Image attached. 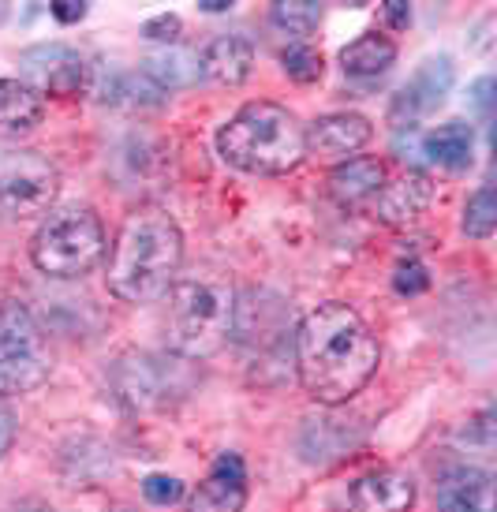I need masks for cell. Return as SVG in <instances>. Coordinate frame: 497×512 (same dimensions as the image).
Segmentation results:
<instances>
[{
	"label": "cell",
	"instance_id": "obj_31",
	"mask_svg": "<svg viewBox=\"0 0 497 512\" xmlns=\"http://www.w3.org/2000/svg\"><path fill=\"white\" fill-rule=\"evenodd\" d=\"M490 90H494V79H490V75H486V79H479V83H475V105H479L483 113H490V98H494Z\"/></svg>",
	"mask_w": 497,
	"mask_h": 512
},
{
	"label": "cell",
	"instance_id": "obj_13",
	"mask_svg": "<svg viewBox=\"0 0 497 512\" xmlns=\"http://www.w3.org/2000/svg\"><path fill=\"white\" fill-rule=\"evenodd\" d=\"M415 501L412 475L397 468H378L359 475L348 490V509L352 512H408Z\"/></svg>",
	"mask_w": 497,
	"mask_h": 512
},
{
	"label": "cell",
	"instance_id": "obj_2",
	"mask_svg": "<svg viewBox=\"0 0 497 512\" xmlns=\"http://www.w3.org/2000/svg\"><path fill=\"white\" fill-rule=\"evenodd\" d=\"M184 266L180 225L157 206H142L120 225L109 255V292L124 303H150L172 288Z\"/></svg>",
	"mask_w": 497,
	"mask_h": 512
},
{
	"label": "cell",
	"instance_id": "obj_5",
	"mask_svg": "<svg viewBox=\"0 0 497 512\" xmlns=\"http://www.w3.org/2000/svg\"><path fill=\"white\" fill-rule=\"evenodd\" d=\"M105 255V228L90 206H60L49 210L42 228L30 240V258L45 277L75 281L86 277Z\"/></svg>",
	"mask_w": 497,
	"mask_h": 512
},
{
	"label": "cell",
	"instance_id": "obj_16",
	"mask_svg": "<svg viewBox=\"0 0 497 512\" xmlns=\"http://www.w3.org/2000/svg\"><path fill=\"white\" fill-rule=\"evenodd\" d=\"M430 202V180L423 172H404L400 180H385L367 210L385 225H408L426 210Z\"/></svg>",
	"mask_w": 497,
	"mask_h": 512
},
{
	"label": "cell",
	"instance_id": "obj_7",
	"mask_svg": "<svg viewBox=\"0 0 497 512\" xmlns=\"http://www.w3.org/2000/svg\"><path fill=\"white\" fill-rule=\"evenodd\" d=\"M195 382V374L180 356H150L131 352L113 367L116 400L128 404L131 412H154L169 408L176 397H184Z\"/></svg>",
	"mask_w": 497,
	"mask_h": 512
},
{
	"label": "cell",
	"instance_id": "obj_29",
	"mask_svg": "<svg viewBox=\"0 0 497 512\" xmlns=\"http://www.w3.org/2000/svg\"><path fill=\"white\" fill-rule=\"evenodd\" d=\"M49 12L57 15L60 23H79V19L86 15V4H79V0H57Z\"/></svg>",
	"mask_w": 497,
	"mask_h": 512
},
{
	"label": "cell",
	"instance_id": "obj_24",
	"mask_svg": "<svg viewBox=\"0 0 497 512\" xmlns=\"http://www.w3.org/2000/svg\"><path fill=\"white\" fill-rule=\"evenodd\" d=\"M281 68L296 83H314V79H322V53H314L311 45H288L281 53Z\"/></svg>",
	"mask_w": 497,
	"mask_h": 512
},
{
	"label": "cell",
	"instance_id": "obj_9",
	"mask_svg": "<svg viewBox=\"0 0 497 512\" xmlns=\"http://www.w3.org/2000/svg\"><path fill=\"white\" fill-rule=\"evenodd\" d=\"M19 72L23 83L34 94H53V98H79L90 86V64L79 49H71L64 42H42L30 45L19 57Z\"/></svg>",
	"mask_w": 497,
	"mask_h": 512
},
{
	"label": "cell",
	"instance_id": "obj_17",
	"mask_svg": "<svg viewBox=\"0 0 497 512\" xmlns=\"http://www.w3.org/2000/svg\"><path fill=\"white\" fill-rule=\"evenodd\" d=\"M251 64H255V49L240 34H221L199 53V75L217 86H240L251 75Z\"/></svg>",
	"mask_w": 497,
	"mask_h": 512
},
{
	"label": "cell",
	"instance_id": "obj_20",
	"mask_svg": "<svg viewBox=\"0 0 497 512\" xmlns=\"http://www.w3.org/2000/svg\"><path fill=\"white\" fill-rule=\"evenodd\" d=\"M397 60V45L389 42L378 30H367L359 34L355 42H348L341 49V68L348 75H359V79H370V75H382L393 68Z\"/></svg>",
	"mask_w": 497,
	"mask_h": 512
},
{
	"label": "cell",
	"instance_id": "obj_30",
	"mask_svg": "<svg viewBox=\"0 0 497 512\" xmlns=\"http://www.w3.org/2000/svg\"><path fill=\"white\" fill-rule=\"evenodd\" d=\"M385 15H389L393 27H408V23H412V12H408L404 0H389V4H385Z\"/></svg>",
	"mask_w": 497,
	"mask_h": 512
},
{
	"label": "cell",
	"instance_id": "obj_19",
	"mask_svg": "<svg viewBox=\"0 0 497 512\" xmlns=\"http://www.w3.org/2000/svg\"><path fill=\"white\" fill-rule=\"evenodd\" d=\"M423 154L441 165V169H468L471 165V154H475V135H471V124L464 120H449V124H441L438 131H430L423 139Z\"/></svg>",
	"mask_w": 497,
	"mask_h": 512
},
{
	"label": "cell",
	"instance_id": "obj_8",
	"mask_svg": "<svg viewBox=\"0 0 497 512\" xmlns=\"http://www.w3.org/2000/svg\"><path fill=\"white\" fill-rule=\"evenodd\" d=\"M60 191V172L38 150H0V217H38L49 214V206Z\"/></svg>",
	"mask_w": 497,
	"mask_h": 512
},
{
	"label": "cell",
	"instance_id": "obj_22",
	"mask_svg": "<svg viewBox=\"0 0 497 512\" xmlns=\"http://www.w3.org/2000/svg\"><path fill=\"white\" fill-rule=\"evenodd\" d=\"M273 23L288 30L292 38H307L322 23V8L311 0H284V4H273Z\"/></svg>",
	"mask_w": 497,
	"mask_h": 512
},
{
	"label": "cell",
	"instance_id": "obj_4",
	"mask_svg": "<svg viewBox=\"0 0 497 512\" xmlns=\"http://www.w3.org/2000/svg\"><path fill=\"white\" fill-rule=\"evenodd\" d=\"M165 341L172 356L206 359L221 352L236 326V292L217 277L172 281L165 292Z\"/></svg>",
	"mask_w": 497,
	"mask_h": 512
},
{
	"label": "cell",
	"instance_id": "obj_26",
	"mask_svg": "<svg viewBox=\"0 0 497 512\" xmlns=\"http://www.w3.org/2000/svg\"><path fill=\"white\" fill-rule=\"evenodd\" d=\"M180 30H184V23H180V15H154V19H146L142 23V34L150 38V42H176L180 38Z\"/></svg>",
	"mask_w": 497,
	"mask_h": 512
},
{
	"label": "cell",
	"instance_id": "obj_18",
	"mask_svg": "<svg viewBox=\"0 0 497 512\" xmlns=\"http://www.w3.org/2000/svg\"><path fill=\"white\" fill-rule=\"evenodd\" d=\"M45 98L34 94L23 79H0V135L15 139L42 124Z\"/></svg>",
	"mask_w": 497,
	"mask_h": 512
},
{
	"label": "cell",
	"instance_id": "obj_12",
	"mask_svg": "<svg viewBox=\"0 0 497 512\" xmlns=\"http://www.w3.org/2000/svg\"><path fill=\"white\" fill-rule=\"evenodd\" d=\"M247 501V468L240 453H221L213 460L210 475L195 486L187 512H240Z\"/></svg>",
	"mask_w": 497,
	"mask_h": 512
},
{
	"label": "cell",
	"instance_id": "obj_10",
	"mask_svg": "<svg viewBox=\"0 0 497 512\" xmlns=\"http://www.w3.org/2000/svg\"><path fill=\"white\" fill-rule=\"evenodd\" d=\"M453 79H456V68L449 57H430L423 60L415 75L408 83L397 90V98L389 105V120H397V124H415V120H423L438 109L445 94L453 90Z\"/></svg>",
	"mask_w": 497,
	"mask_h": 512
},
{
	"label": "cell",
	"instance_id": "obj_6",
	"mask_svg": "<svg viewBox=\"0 0 497 512\" xmlns=\"http://www.w3.org/2000/svg\"><path fill=\"white\" fill-rule=\"evenodd\" d=\"M49 370L53 356L34 314L19 303H0V397L38 389Z\"/></svg>",
	"mask_w": 497,
	"mask_h": 512
},
{
	"label": "cell",
	"instance_id": "obj_25",
	"mask_svg": "<svg viewBox=\"0 0 497 512\" xmlns=\"http://www.w3.org/2000/svg\"><path fill=\"white\" fill-rule=\"evenodd\" d=\"M142 498L150 505H172V501L184 498V483L172 479V475H146L142 479Z\"/></svg>",
	"mask_w": 497,
	"mask_h": 512
},
{
	"label": "cell",
	"instance_id": "obj_1",
	"mask_svg": "<svg viewBox=\"0 0 497 512\" xmlns=\"http://www.w3.org/2000/svg\"><path fill=\"white\" fill-rule=\"evenodd\" d=\"M382 348L348 303H322L296 329V370L318 404H344L374 378Z\"/></svg>",
	"mask_w": 497,
	"mask_h": 512
},
{
	"label": "cell",
	"instance_id": "obj_27",
	"mask_svg": "<svg viewBox=\"0 0 497 512\" xmlns=\"http://www.w3.org/2000/svg\"><path fill=\"white\" fill-rule=\"evenodd\" d=\"M430 285V277H426V266L423 262H404L393 277V288H397L400 296H415V292H423Z\"/></svg>",
	"mask_w": 497,
	"mask_h": 512
},
{
	"label": "cell",
	"instance_id": "obj_11",
	"mask_svg": "<svg viewBox=\"0 0 497 512\" xmlns=\"http://www.w3.org/2000/svg\"><path fill=\"white\" fill-rule=\"evenodd\" d=\"M370 135H374V128H370L367 116L329 113L322 120H314L311 128H303V143H307V154L318 161H341L344 165L370 143Z\"/></svg>",
	"mask_w": 497,
	"mask_h": 512
},
{
	"label": "cell",
	"instance_id": "obj_3",
	"mask_svg": "<svg viewBox=\"0 0 497 512\" xmlns=\"http://www.w3.org/2000/svg\"><path fill=\"white\" fill-rule=\"evenodd\" d=\"M217 150L232 169L251 176H284L307 157L303 124L277 101H247L217 131Z\"/></svg>",
	"mask_w": 497,
	"mask_h": 512
},
{
	"label": "cell",
	"instance_id": "obj_14",
	"mask_svg": "<svg viewBox=\"0 0 497 512\" xmlns=\"http://www.w3.org/2000/svg\"><path fill=\"white\" fill-rule=\"evenodd\" d=\"M438 512H494V475L486 468H453L438 483Z\"/></svg>",
	"mask_w": 497,
	"mask_h": 512
},
{
	"label": "cell",
	"instance_id": "obj_28",
	"mask_svg": "<svg viewBox=\"0 0 497 512\" xmlns=\"http://www.w3.org/2000/svg\"><path fill=\"white\" fill-rule=\"evenodd\" d=\"M12 441H15V415L8 412V404L0 397V456L12 449Z\"/></svg>",
	"mask_w": 497,
	"mask_h": 512
},
{
	"label": "cell",
	"instance_id": "obj_33",
	"mask_svg": "<svg viewBox=\"0 0 497 512\" xmlns=\"http://www.w3.org/2000/svg\"><path fill=\"white\" fill-rule=\"evenodd\" d=\"M116 512H135V509H116Z\"/></svg>",
	"mask_w": 497,
	"mask_h": 512
},
{
	"label": "cell",
	"instance_id": "obj_15",
	"mask_svg": "<svg viewBox=\"0 0 497 512\" xmlns=\"http://www.w3.org/2000/svg\"><path fill=\"white\" fill-rule=\"evenodd\" d=\"M385 184V165L378 157H352L329 172V195L344 210H367Z\"/></svg>",
	"mask_w": 497,
	"mask_h": 512
},
{
	"label": "cell",
	"instance_id": "obj_32",
	"mask_svg": "<svg viewBox=\"0 0 497 512\" xmlns=\"http://www.w3.org/2000/svg\"><path fill=\"white\" fill-rule=\"evenodd\" d=\"M228 0H202V12H228Z\"/></svg>",
	"mask_w": 497,
	"mask_h": 512
},
{
	"label": "cell",
	"instance_id": "obj_21",
	"mask_svg": "<svg viewBox=\"0 0 497 512\" xmlns=\"http://www.w3.org/2000/svg\"><path fill=\"white\" fill-rule=\"evenodd\" d=\"M142 75H146L161 94H169V90L191 86L199 79V57H191L184 49H165V53H157V57L142 60Z\"/></svg>",
	"mask_w": 497,
	"mask_h": 512
},
{
	"label": "cell",
	"instance_id": "obj_23",
	"mask_svg": "<svg viewBox=\"0 0 497 512\" xmlns=\"http://www.w3.org/2000/svg\"><path fill=\"white\" fill-rule=\"evenodd\" d=\"M497 228V199L494 187H479L468 199V210H464V232L471 240H490Z\"/></svg>",
	"mask_w": 497,
	"mask_h": 512
}]
</instances>
